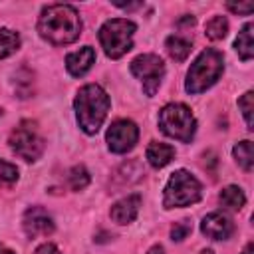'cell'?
<instances>
[{
	"instance_id": "obj_9",
	"label": "cell",
	"mask_w": 254,
	"mask_h": 254,
	"mask_svg": "<svg viewBox=\"0 0 254 254\" xmlns=\"http://www.w3.org/2000/svg\"><path fill=\"white\" fill-rule=\"evenodd\" d=\"M105 139H107L109 151H113V153H127V151H131L135 147V143L139 139V129L129 119H117L107 129Z\"/></svg>"
},
{
	"instance_id": "obj_14",
	"label": "cell",
	"mask_w": 254,
	"mask_h": 254,
	"mask_svg": "<svg viewBox=\"0 0 254 254\" xmlns=\"http://www.w3.org/2000/svg\"><path fill=\"white\" fill-rule=\"evenodd\" d=\"M147 161L151 167L155 169H161L165 165H169L173 159H175V147L167 145V143H159V141H153L149 147H147Z\"/></svg>"
},
{
	"instance_id": "obj_2",
	"label": "cell",
	"mask_w": 254,
	"mask_h": 254,
	"mask_svg": "<svg viewBox=\"0 0 254 254\" xmlns=\"http://www.w3.org/2000/svg\"><path fill=\"white\" fill-rule=\"evenodd\" d=\"M73 107H75L79 127L87 135H93V133H97V129L101 127V123L107 117L109 95L103 91L101 85L87 83L77 91V95L73 99Z\"/></svg>"
},
{
	"instance_id": "obj_7",
	"label": "cell",
	"mask_w": 254,
	"mask_h": 254,
	"mask_svg": "<svg viewBox=\"0 0 254 254\" xmlns=\"http://www.w3.org/2000/svg\"><path fill=\"white\" fill-rule=\"evenodd\" d=\"M10 147L24 161H36V159H40V155L44 153V139L38 133L36 123L22 121L10 133Z\"/></svg>"
},
{
	"instance_id": "obj_20",
	"label": "cell",
	"mask_w": 254,
	"mask_h": 254,
	"mask_svg": "<svg viewBox=\"0 0 254 254\" xmlns=\"http://www.w3.org/2000/svg\"><path fill=\"white\" fill-rule=\"evenodd\" d=\"M228 32V22L224 16H214L212 20L206 22V28H204V34L210 38V40H222Z\"/></svg>"
},
{
	"instance_id": "obj_26",
	"label": "cell",
	"mask_w": 254,
	"mask_h": 254,
	"mask_svg": "<svg viewBox=\"0 0 254 254\" xmlns=\"http://www.w3.org/2000/svg\"><path fill=\"white\" fill-rule=\"evenodd\" d=\"M34 254H62L52 242H46V244H42V246H38L36 248V252Z\"/></svg>"
},
{
	"instance_id": "obj_23",
	"label": "cell",
	"mask_w": 254,
	"mask_h": 254,
	"mask_svg": "<svg viewBox=\"0 0 254 254\" xmlns=\"http://www.w3.org/2000/svg\"><path fill=\"white\" fill-rule=\"evenodd\" d=\"M190 232H192V222H190L189 218H185V220H179V222L173 224V228H171V238L177 240V242H181V240H185Z\"/></svg>"
},
{
	"instance_id": "obj_3",
	"label": "cell",
	"mask_w": 254,
	"mask_h": 254,
	"mask_svg": "<svg viewBox=\"0 0 254 254\" xmlns=\"http://www.w3.org/2000/svg\"><path fill=\"white\" fill-rule=\"evenodd\" d=\"M224 69V58L218 50L206 48L198 54V58L190 64V69L187 73V91L189 93H202L206 91L216 79L222 75Z\"/></svg>"
},
{
	"instance_id": "obj_24",
	"label": "cell",
	"mask_w": 254,
	"mask_h": 254,
	"mask_svg": "<svg viewBox=\"0 0 254 254\" xmlns=\"http://www.w3.org/2000/svg\"><path fill=\"white\" fill-rule=\"evenodd\" d=\"M238 107L242 109V115H244V121H246L248 129H254L252 127V91H246L238 99Z\"/></svg>"
},
{
	"instance_id": "obj_15",
	"label": "cell",
	"mask_w": 254,
	"mask_h": 254,
	"mask_svg": "<svg viewBox=\"0 0 254 254\" xmlns=\"http://www.w3.org/2000/svg\"><path fill=\"white\" fill-rule=\"evenodd\" d=\"M165 46H167L169 56L175 62H185L189 58L190 50H192V44L187 38H183V36H169L167 42H165Z\"/></svg>"
},
{
	"instance_id": "obj_4",
	"label": "cell",
	"mask_w": 254,
	"mask_h": 254,
	"mask_svg": "<svg viewBox=\"0 0 254 254\" xmlns=\"http://www.w3.org/2000/svg\"><path fill=\"white\" fill-rule=\"evenodd\" d=\"M135 30H137L135 24L129 20H123V18L107 20L99 28V42H101V48L107 54V58L117 60V58L125 56L133 48Z\"/></svg>"
},
{
	"instance_id": "obj_1",
	"label": "cell",
	"mask_w": 254,
	"mask_h": 254,
	"mask_svg": "<svg viewBox=\"0 0 254 254\" xmlns=\"http://www.w3.org/2000/svg\"><path fill=\"white\" fill-rule=\"evenodd\" d=\"M38 32L54 46H65L79 38L81 18L69 4H50L42 10L38 20Z\"/></svg>"
},
{
	"instance_id": "obj_25",
	"label": "cell",
	"mask_w": 254,
	"mask_h": 254,
	"mask_svg": "<svg viewBox=\"0 0 254 254\" xmlns=\"http://www.w3.org/2000/svg\"><path fill=\"white\" fill-rule=\"evenodd\" d=\"M226 8L230 12H234V14H250L254 10V4L252 2H246V4H232V2H228Z\"/></svg>"
},
{
	"instance_id": "obj_22",
	"label": "cell",
	"mask_w": 254,
	"mask_h": 254,
	"mask_svg": "<svg viewBox=\"0 0 254 254\" xmlns=\"http://www.w3.org/2000/svg\"><path fill=\"white\" fill-rule=\"evenodd\" d=\"M18 181V169L12 163L0 161V187H12Z\"/></svg>"
},
{
	"instance_id": "obj_5",
	"label": "cell",
	"mask_w": 254,
	"mask_h": 254,
	"mask_svg": "<svg viewBox=\"0 0 254 254\" xmlns=\"http://www.w3.org/2000/svg\"><path fill=\"white\" fill-rule=\"evenodd\" d=\"M159 127L165 135L183 143H190L196 131V121L187 105L169 103L159 111Z\"/></svg>"
},
{
	"instance_id": "obj_28",
	"label": "cell",
	"mask_w": 254,
	"mask_h": 254,
	"mask_svg": "<svg viewBox=\"0 0 254 254\" xmlns=\"http://www.w3.org/2000/svg\"><path fill=\"white\" fill-rule=\"evenodd\" d=\"M240 254H252V242H250V244H246V248H244Z\"/></svg>"
},
{
	"instance_id": "obj_29",
	"label": "cell",
	"mask_w": 254,
	"mask_h": 254,
	"mask_svg": "<svg viewBox=\"0 0 254 254\" xmlns=\"http://www.w3.org/2000/svg\"><path fill=\"white\" fill-rule=\"evenodd\" d=\"M0 254H14V252L8 250V248H4V246H0Z\"/></svg>"
},
{
	"instance_id": "obj_27",
	"label": "cell",
	"mask_w": 254,
	"mask_h": 254,
	"mask_svg": "<svg viewBox=\"0 0 254 254\" xmlns=\"http://www.w3.org/2000/svg\"><path fill=\"white\" fill-rule=\"evenodd\" d=\"M147 254H165V252H163V246L155 244L153 248H149V252H147Z\"/></svg>"
},
{
	"instance_id": "obj_16",
	"label": "cell",
	"mask_w": 254,
	"mask_h": 254,
	"mask_svg": "<svg viewBox=\"0 0 254 254\" xmlns=\"http://www.w3.org/2000/svg\"><path fill=\"white\" fill-rule=\"evenodd\" d=\"M252 30H254V26H252V24H246V26H244V28L238 32V38H236V42H234V48H236L238 56H240L244 62H248V60L254 56Z\"/></svg>"
},
{
	"instance_id": "obj_13",
	"label": "cell",
	"mask_w": 254,
	"mask_h": 254,
	"mask_svg": "<svg viewBox=\"0 0 254 254\" xmlns=\"http://www.w3.org/2000/svg\"><path fill=\"white\" fill-rule=\"evenodd\" d=\"M93 62H95V52H93V48L83 46V48H79L77 52L67 54V58H65V67H67V71H69L73 77H79V75H83V73H87V71L91 69Z\"/></svg>"
},
{
	"instance_id": "obj_11",
	"label": "cell",
	"mask_w": 254,
	"mask_h": 254,
	"mask_svg": "<svg viewBox=\"0 0 254 254\" xmlns=\"http://www.w3.org/2000/svg\"><path fill=\"white\" fill-rule=\"evenodd\" d=\"M200 230L204 236L212 238V240H226L232 236L234 232V224L228 216H224L222 212H210L202 218L200 222Z\"/></svg>"
},
{
	"instance_id": "obj_30",
	"label": "cell",
	"mask_w": 254,
	"mask_h": 254,
	"mask_svg": "<svg viewBox=\"0 0 254 254\" xmlns=\"http://www.w3.org/2000/svg\"><path fill=\"white\" fill-rule=\"evenodd\" d=\"M200 254H212V250H202Z\"/></svg>"
},
{
	"instance_id": "obj_6",
	"label": "cell",
	"mask_w": 254,
	"mask_h": 254,
	"mask_svg": "<svg viewBox=\"0 0 254 254\" xmlns=\"http://www.w3.org/2000/svg\"><path fill=\"white\" fill-rule=\"evenodd\" d=\"M202 196V187L200 183L185 169H179L171 175L167 187H165V198L163 204L165 208H175V206H190L198 202Z\"/></svg>"
},
{
	"instance_id": "obj_17",
	"label": "cell",
	"mask_w": 254,
	"mask_h": 254,
	"mask_svg": "<svg viewBox=\"0 0 254 254\" xmlns=\"http://www.w3.org/2000/svg\"><path fill=\"white\" fill-rule=\"evenodd\" d=\"M218 200H220V204H222L224 208H228V210H240V208L244 206V202H246V196H244V192H242L240 187L230 185V187L222 189Z\"/></svg>"
},
{
	"instance_id": "obj_12",
	"label": "cell",
	"mask_w": 254,
	"mask_h": 254,
	"mask_svg": "<svg viewBox=\"0 0 254 254\" xmlns=\"http://www.w3.org/2000/svg\"><path fill=\"white\" fill-rule=\"evenodd\" d=\"M139 208H141V196L139 194H129L121 200H117L113 206H111V218L113 222L117 224H129L137 218L139 214Z\"/></svg>"
},
{
	"instance_id": "obj_8",
	"label": "cell",
	"mask_w": 254,
	"mask_h": 254,
	"mask_svg": "<svg viewBox=\"0 0 254 254\" xmlns=\"http://www.w3.org/2000/svg\"><path fill=\"white\" fill-rule=\"evenodd\" d=\"M131 73L141 79L145 95L151 97L161 85V79L165 75V64L155 54H141L131 62Z\"/></svg>"
},
{
	"instance_id": "obj_19",
	"label": "cell",
	"mask_w": 254,
	"mask_h": 254,
	"mask_svg": "<svg viewBox=\"0 0 254 254\" xmlns=\"http://www.w3.org/2000/svg\"><path fill=\"white\" fill-rule=\"evenodd\" d=\"M20 48V36L18 32L10 28H0V58L12 56Z\"/></svg>"
},
{
	"instance_id": "obj_18",
	"label": "cell",
	"mask_w": 254,
	"mask_h": 254,
	"mask_svg": "<svg viewBox=\"0 0 254 254\" xmlns=\"http://www.w3.org/2000/svg\"><path fill=\"white\" fill-rule=\"evenodd\" d=\"M232 153H234L236 163H238L246 173H250V171H252V167H254L252 141H240V143H236V145H234V149H232Z\"/></svg>"
},
{
	"instance_id": "obj_10",
	"label": "cell",
	"mask_w": 254,
	"mask_h": 254,
	"mask_svg": "<svg viewBox=\"0 0 254 254\" xmlns=\"http://www.w3.org/2000/svg\"><path fill=\"white\" fill-rule=\"evenodd\" d=\"M22 226H24V232H26L30 238L48 236V234H52L54 228H56L52 216H50L48 210L42 208V206H30V208L24 212Z\"/></svg>"
},
{
	"instance_id": "obj_21",
	"label": "cell",
	"mask_w": 254,
	"mask_h": 254,
	"mask_svg": "<svg viewBox=\"0 0 254 254\" xmlns=\"http://www.w3.org/2000/svg\"><path fill=\"white\" fill-rule=\"evenodd\" d=\"M67 183L71 187V190H83L89 185V173L83 165H75L69 175H67Z\"/></svg>"
}]
</instances>
